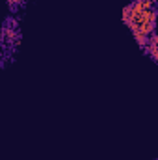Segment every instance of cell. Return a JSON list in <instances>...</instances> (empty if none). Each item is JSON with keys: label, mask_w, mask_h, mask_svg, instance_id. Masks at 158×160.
<instances>
[{"label": "cell", "mask_w": 158, "mask_h": 160, "mask_svg": "<svg viewBox=\"0 0 158 160\" xmlns=\"http://www.w3.org/2000/svg\"><path fill=\"white\" fill-rule=\"evenodd\" d=\"M128 17H130V6H125V9H123V22L125 24H128Z\"/></svg>", "instance_id": "3"}, {"label": "cell", "mask_w": 158, "mask_h": 160, "mask_svg": "<svg viewBox=\"0 0 158 160\" xmlns=\"http://www.w3.org/2000/svg\"><path fill=\"white\" fill-rule=\"evenodd\" d=\"M156 34H151L149 38H147V45H145V48H143V52H147L149 56H151V60L153 62H156L158 60V54H156Z\"/></svg>", "instance_id": "2"}, {"label": "cell", "mask_w": 158, "mask_h": 160, "mask_svg": "<svg viewBox=\"0 0 158 160\" xmlns=\"http://www.w3.org/2000/svg\"><path fill=\"white\" fill-rule=\"evenodd\" d=\"M134 36H151L156 28V0H134L126 24Z\"/></svg>", "instance_id": "1"}]
</instances>
